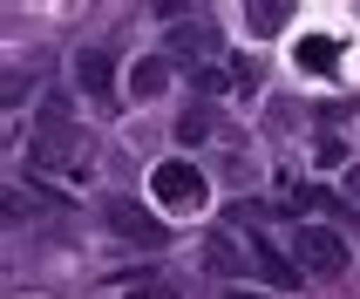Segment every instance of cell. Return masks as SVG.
Wrapping results in <instances>:
<instances>
[{
    "mask_svg": "<svg viewBox=\"0 0 360 299\" xmlns=\"http://www.w3.org/2000/svg\"><path fill=\"white\" fill-rule=\"evenodd\" d=\"M150 198H157L163 211H198V204L211 198V184H204V170H198V163L163 157L157 170H150Z\"/></svg>",
    "mask_w": 360,
    "mask_h": 299,
    "instance_id": "6da1fadb",
    "label": "cell"
},
{
    "mask_svg": "<svg viewBox=\"0 0 360 299\" xmlns=\"http://www.w3.org/2000/svg\"><path fill=\"white\" fill-rule=\"evenodd\" d=\"M292 265L313 272V279H333V272H347V238L333 224H300L292 231Z\"/></svg>",
    "mask_w": 360,
    "mask_h": 299,
    "instance_id": "7a4b0ae2",
    "label": "cell"
},
{
    "mask_svg": "<svg viewBox=\"0 0 360 299\" xmlns=\"http://www.w3.org/2000/svg\"><path fill=\"white\" fill-rule=\"evenodd\" d=\"M102 218L116 224V238H129V245H143V252H163L170 245V231H163V218H150L136 198H109L102 204Z\"/></svg>",
    "mask_w": 360,
    "mask_h": 299,
    "instance_id": "3957f363",
    "label": "cell"
},
{
    "mask_svg": "<svg viewBox=\"0 0 360 299\" xmlns=\"http://www.w3.org/2000/svg\"><path fill=\"white\" fill-rule=\"evenodd\" d=\"M340 34H326V27H313V34H300V48H292V68L300 75H320V82H333L340 75Z\"/></svg>",
    "mask_w": 360,
    "mask_h": 299,
    "instance_id": "277c9868",
    "label": "cell"
},
{
    "mask_svg": "<svg viewBox=\"0 0 360 299\" xmlns=\"http://www.w3.org/2000/svg\"><path fill=\"white\" fill-rule=\"evenodd\" d=\"M34 163H75V129H68V102H48L34 129Z\"/></svg>",
    "mask_w": 360,
    "mask_h": 299,
    "instance_id": "5b68a950",
    "label": "cell"
},
{
    "mask_svg": "<svg viewBox=\"0 0 360 299\" xmlns=\"http://www.w3.org/2000/svg\"><path fill=\"white\" fill-rule=\"evenodd\" d=\"M75 82H82V96H116V55L109 48H82L75 55Z\"/></svg>",
    "mask_w": 360,
    "mask_h": 299,
    "instance_id": "8992f818",
    "label": "cell"
},
{
    "mask_svg": "<svg viewBox=\"0 0 360 299\" xmlns=\"http://www.w3.org/2000/svg\"><path fill=\"white\" fill-rule=\"evenodd\" d=\"M211 48H218V27H211V20H177V27H170V55H184V61H204L211 55Z\"/></svg>",
    "mask_w": 360,
    "mask_h": 299,
    "instance_id": "52a82bcc",
    "label": "cell"
},
{
    "mask_svg": "<svg viewBox=\"0 0 360 299\" xmlns=\"http://www.w3.org/2000/svg\"><path fill=\"white\" fill-rule=\"evenodd\" d=\"M245 252H252V265H259V272H265L272 286H292V279H300V265H292V259H279L265 231H252V245H245Z\"/></svg>",
    "mask_w": 360,
    "mask_h": 299,
    "instance_id": "ba28073f",
    "label": "cell"
},
{
    "mask_svg": "<svg viewBox=\"0 0 360 299\" xmlns=\"http://www.w3.org/2000/svg\"><path fill=\"white\" fill-rule=\"evenodd\" d=\"M285 20H292L285 0H252V7H245V27H252V34H279Z\"/></svg>",
    "mask_w": 360,
    "mask_h": 299,
    "instance_id": "9c48e42d",
    "label": "cell"
},
{
    "mask_svg": "<svg viewBox=\"0 0 360 299\" xmlns=\"http://www.w3.org/2000/svg\"><path fill=\"white\" fill-rule=\"evenodd\" d=\"M204 265H211V272H238V265H252V252L231 245V231H218V238L204 245Z\"/></svg>",
    "mask_w": 360,
    "mask_h": 299,
    "instance_id": "30bf717a",
    "label": "cell"
},
{
    "mask_svg": "<svg viewBox=\"0 0 360 299\" xmlns=\"http://www.w3.org/2000/svg\"><path fill=\"white\" fill-rule=\"evenodd\" d=\"M163 75H170V68H163V61H136V68H129V96H136V102H150V96H163Z\"/></svg>",
    "mask_w": 360,
    "mask_h": 299,
    "instance_id": "8fae6325",
    "label": "cell"
},
{
    "mask_svg": "<svg viewBox=\"0 0 360 299\" xmlns=\"http://www.w3.org/2000/svg\"><path fill=\"white\" fill-rule=\"evenodd\" d=\"M122 299H177V279H163V272H143V279H122Z\"/></svg>",
    "mask_w": 360,
    "mask_h": 299,
    "instance_id": "7c38bea8",
    "label": "cell"
},
{
    "mask_svg": "<svg viewBox=\"0 0 360 299\" xmlns=\"http://www.w3.org/2000/svg\"><path fill=\"white\" fill-rule=\"evenodd\" d=\"M211 129H218V122H211V109L198 102V109H184V122H177V143H204Z\"/></svg>",
    "mask_w": 360,
    "mask_h": 299,
    "instance_id": "4fadbf2b",
    "label": "cell"
},
{
    "mask_svg": "<svg viewBox=\"0 0 360 299\" xmlns=\"http://www.w3.org/2000/svg\"><path fill=\"white\" fill-rule=\"evenodd\" d=\"M313 157H320L326 170H333V163H347V143L333 136V129H320V136H313Z\"/></svg>",
    "mask_w": 360,
    "mask_h": 299,
    "instance_id": "5bb4252c",
    "label": "cell"
},
{
    "mask_svg": "<svg viewBox=\"0 0 360 299\" xmlns=\"http://www.w3.org/2000/svg\"><path fill=\"white\" fill-rule=\"evenodd\" d=\"M191 89H198V96H224V68H198Z\"/></svg>",
    "mask_w": 360,
    "mask_h": 299,
    "instance_id": "9a60e30c",
    "label": "cell"
},
{
    "mask_svg": "<svg viewBox=\"0 0 360 299\" xmlns=\"http://www.w3.org/2000/svg\"><path fill=\"white\" fill-rule=\"evenodd\" d=\"M224 299H272V293H224Z\"/></svg>",
    "mask_w": 360,
    "mask_h": 299,
    "instance_id": "2e32d148",
    "label": "cell"
}]
</instances>
